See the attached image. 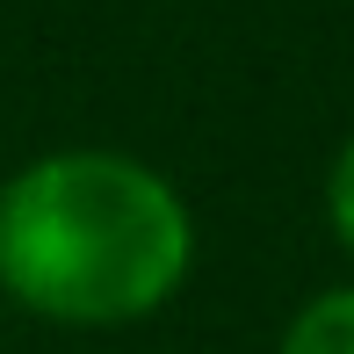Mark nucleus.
<instances>
[{"mask_svg":"<svg viewBox=\"0 0 354 354\" xmlns=\"http://www.w3.org/2000/svg\"><path fill=\"white\" fill-rule=\"evenodd\" d=\"M275 354H354V282L304 304V311L289 318Z\"/></svg>","mask_w":354,"mask_h":354,"instance_id":"2","label":"nucleus"},{"mask_svg":"<svg viewBox=\"0 0 354 354\" xmlns=\"http://www.w3.org/2000/svg\"><path fill=\"white\" fill-rule=\"evenodd\" d=\"M196 268L181 188L131 152H44L0 181V289L58 326L152 318Z\"/></svg>","mask_w":354,"mask_h":354,"instance_id":"1","label":"nucleus"},{"mask_svg":"<svg viewBox=\"0 0 354 354\" xmlns=\"http://www.w3.org/2000/svg\"><path fill=\"white\" fill-rule=\"evenodd\" d=\"M326 224H333V239L354 253V138L333 152V167H326Z\"/></svg>","mask_w":354,"mask_h":354,"instance_id":"3","label":"nucleus"}]
</instances>
